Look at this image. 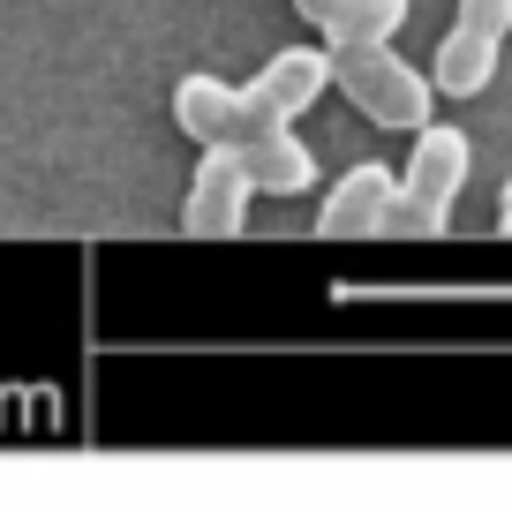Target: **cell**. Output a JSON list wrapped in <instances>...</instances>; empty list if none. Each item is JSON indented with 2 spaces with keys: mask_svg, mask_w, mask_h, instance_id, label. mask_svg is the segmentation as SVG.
I'll list each match as a JSON object with an SVG mask.
<instances>
[{
  "mask_svg": "<svg viewBox=\"0 0 512 512\" xmlns=\"http://www.w3.org/2000/svg\"><path fill=\"white\" fill-rule=\"evenodd\" d=\"M332 8H339V0H294V16H302V23H317V31L332 23Z\"/></svg>",
  "mask_w": 512,
  "mask_h": 512,
  "instance_id": "8fae6325",
  "label": "cell"
},
{
  "mask_svg": "<svg viewBox=\"0 0 512 512\" xmlns=\"http://www.w3.org/2000/svg\"><path fill=\"white\" fill-rule=\"evenodd\" d=\"M467 174H475V144H467V128L422 121V128H415V151H407L400 189L422 196V204H437V211H452V196L467 189Z\"/></svg>",
  "mask_w": 512,
  "mask_h": 512,
  "instance_id": "3957f363",
  "label": "cell"
},
{
  "mask_svg": "<svg viewBox=\"0 0 512 512\" xmlns=\"http://www.w3.org/2000/svg\"><path fill=\"white\" fill-rule=\"evenodd\" d=\"M249 159H241L234 144H204V159H196V181H189V204H181V234L196 241H234L241 226H249Z\"/></svg>",
  "mask_w": 512,
  "mask_h": 512,
  "instance_id": "7a4b0ae2",
  "label": "cell"
},
{
  "mask_svg": "<svg viewBox=\"0 0 512 512\" xmlns=\"http://www.w3.org/2000/svg\"><path fill=\"white\" fill-rule=\"evenodd\" d=\"M497 53H505V38H490V31H475V23H452L445 38H437V91L445 98H482L490 91V76H497Z\"/></svg>",
  "mask_w": 512,
  "mask_h": 512,
  "instance_id": "ba28073f",
  "label": "cell"
},
{
  "mask_svg": "<svg viewBox=\"0 0 512 512\" xmlns=\"http://www.w3.org/2000/svg\"><path fill=\"white\" fill-rule=\"evenodd\" d=\"M392 196H400V174H384V166H347V174L324 189L317 234H324V241H377Z\"/></svg>",
  "mask_w": 512,
  "mask_h": 512,
  "instance_id": "277c9868",
  "label": "cell"
},
{
  "mask_svg": "<svg viewBox=\"0 0 512 512\" xmlns=\"http://www.w3.org/2000/svg\"><path fill=\"white\" fill-rule=\"evenodd\" d=\"M339 91H347V106L362 113V121L377 128H400V136H415L422 121H437V76H422L415 61H400L392 46H339Z\"/></svg>",
  "mask_w": 512,
  "mask_h": 512,
  "instance_id": "6da1fadb",
  "label": "cell"
},
{
  "mask_svg": "<svg viewBox=\"0 0 512 512\" xmlns=\"http://www.w3.org/2000/svg\"><path fill=\"white\" fill-rule=\"evenodd\" d=\"M241 159H249V181L256 196H309L317 189V159H309V144L287 128H272V136H256V144H234Z\"/></svg>",
  "mask_w": 512,
  "mask_h": 512,
  "instance_id": "52a82bcc",
  "label": "cell"
},
{
  "mask_svg": "<svg viewBox=\"0 0 512 512\" xmlns=\"http://www.w3.org/2000/svg\"><path fill=\"white\" fill-rule=\"evenodd\" d=\"M460 23H475L490 38H512V0H460Z\"/></svg>",
  "mask_w": 512,
  "mask_h": 512,
  "instance_id": "30bf717a",
  "label": "cell"
},
{
  "mask_svg": "<svg viewBox=\"0 0 512 512\" xmlns=\"http://www.w3.org/2000/svg\"><path fill=\"white\" fill-rule=\"evenodd\" d=\"M332 83H339V61H332V53H317V46H287V53H272V61H264L256 91H264V98H272V106L294 121V113H309L324 91H332Z\"/></svg>",
  "mask_w": 512,
  "mask_h": 512,
  "instance_id": "8992f818",
  "label": "cell"
},
{
  "mask_svg": "<svg viewBox=\"0 0 512 512\" xmlns=\"http://www.w3.org/2000/svg\"><path fill=\"white\" fill-rule=\"evenodd\" d=\"M497 226L512 234V174H505V196H497Z\"/></svg>",
  "mask_w": 512,
  "mask_h": 512,
  "instance_id": "7c38bea8",
  "label": "cell"
},
{
  "mask_svg": "<svg viewBox=\"0 0 512 512\" xmlns=\"http://www.w3.org/2000/svg\"><path fill=\"white\" fill-rule=\"evenodd\" d=\"M407 16H415V0H339L324 38H332V53L339 46H392L407 31Z\"/></svg>",
  "mask_w": 512,
  "mask_h": 512,
  "instance_id": "9c48e42d",
  "label": "cell"
},
{
  "mask_svg": "<svg viewBox=\"0 0 512 512\" xmlns=\"http://www.w3.org/2000/svg\"><path fill=\"white\" fill-rule=\"evenodd\" d=\"M174 121H181V136H189L196 151L204 144H241L249 136V83H219V76H181V91H174Z\"/></svg>",
  "mask_w": 512,
  "mask_h": 512,
  "instance_id": "5b68a950",
  "label": "cell"
}]
</instances>
